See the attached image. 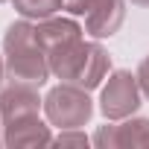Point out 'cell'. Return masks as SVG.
I'll return each mask as SVG.
<instances>
[{
	"mask_svg": "<svg viewBox=\"0 0 149 149\" xmlns=\"http://www.w3.org/2000/svg\"><path fill=\"white\" fill-rule=\"evenodd\" d=\"M134 105H137V91H134L132 76H129V73H117V76L108 82L105 97H102V108H105V114L120 117V114H126V111L134 108Z\"/></svg>",
	"mask_w": 149,
	"mask_h": 149,
	"instance_id": "cell-1",
	"label": "cell"
},
{
	"mask_svg": "<svg viewBox=\"0 0 149 149\" xmlns=\"http://www.w3.org/2000/svg\"><path fill=\"white\" fill-rule=\"evenodd\" d=\"M0 73H3V64H0Z\"/></svg>",
	"mask_w": 149,
	"mask_h": 149,
	"instance_id": "cell-4",
	"label": "cell"
},
{
	"mask_svg": "<svg viewBox=\"0 0 149 149\" xmlns=\"http://www.w3.org/2000/svg\"><path fill=\"white\" fill-rule=\"evenodd\" d=\"M18 9L24 15H32V18H47L50 12H56L61 6V0H15Z\"/></svg>",
	"mask_w": 149,
	"mask_h": 149,
	"instance_id": "cell-3",
	"label": "cell"
},
{
	"mask_svg": "<svg viewBox=\"0 0 149 149\" xmlns=\"http://www.w3.org/2000/svg\"><path fill=\"white\" fill-rule=\"evenodd\" d=\"M53 97H58L64 102V108L56 105V102H50V114H53L56 123H82V120H88L91 105H88V97H82L79 91L64 88V91H56Z\"/></svg>",
	"mask_w": 149,
	"mask_h": 149,
	"instance_id": "cell-2",
	"label": "cell"
}]
</instances>
